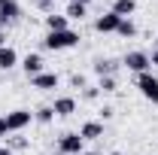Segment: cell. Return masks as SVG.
Returning a JSON list of instances; mask_svg holds the SVG:
<instances>
[{
  "label": "cell",
  "mask_w": 158,
  "mask_h": 155,
  "mask_svg": "<svg viewBox=\"0 0 158 155\" xmlns=\"http://www.w3.org/2000/svg\"><path fill=\"white\" fill-rule=\"evenodd\" d=\"M76 43H79V34H76V31H70V27H67V31H49L46 40H43V46H46V49H52V52L73 49Z\"/></svg>",
  "instance_id": "6da1fadb"
},
{
  "label": "cell",
  "mask_w": 158,
  "mask_h": 155,
  "mask_svg": "<svg viewBox=\"0 0 158 155\" xmlns=\"http://www.w3.org/2000/svg\"><path fill=\"white\" fill-rule=\"evenodd\" d=\"M137 88H140V94L146 97V100L158 103V76H152L149 70L146 73H137Z\"/></svg>",
  "instance_id": "7a4b0ae2"
},
{
  "label": "cell",
  "mask_w": 158,
  "mask_h": 155,
  "mask_svg": "<svg viewBox=\"0 0 158 155\" xmlns=\"http://www.w3.org/2000/svg\"><path fill=\"white\" fill-rule=\"evenodd\" d=\"M58 152H64V155H82L85 152V140L79 134H61V140H58Z\"/></svg>",
  "instance_id": "3957f363"
},
{
  "label": "cell",
  "mask_w": 158,
  "mask_h": 155,
  "mask_svg": "<svg viewBox=\"0 0 158 155\" xmlns=\"http://www.w3.org/2000/svg\"><path fill=\"white\" fill-rule=\"evenodd\" d=\"M31 119H34V113L31 110H12V113H6V131H12V134H19L21 128H27L31 125Z\"/></svg>",
  "instance_id": "277c9868"
},
{
  "label": "cell",
  "mask_w": 158,
  "mask_h": 155,
  "mask_svg": "<svg viewBox=\"0 0 158 155\" xmlns=\"http://www.w3.org/2000/svg\"><path fill=\"white\" fill-rule=\"evenodd\" d=\"M122 64H125V67H128L131 73H146V70L152 67V61H149V55H146V52H140V49H137V52H128Z\"/></svg>",
  "instance_id": "5b68a950"
},
{
  "label": "cell",
  "mask_w": 158,
  "mask_h": 155,
  "mask_svg": "<svg viewBox=\"0 0 158 155\" xmlns=\"http://www.w3.org/2000/svg\"><path fill=\"white\" fill-rule=\"evenodd\" d=\"M118 15L116 12H113V9H110V12H103V15H98V21H94V31H98V34H116L118 31Z\"/></svg>",
  "instance_id": "8992f818"
},
{
  "label": "cell",
  "mask_w": 158,
  "mask_h": 155,
  "mask_svg": "<svg viewBox=\"0 0 158 155\" xmlns=\"http://www.w3.org/2000/svg\"><path fill=\"white\" fill-rule=\"evenodd\" d=\"M31 82H34V88H40V91H52V88H58V73H37V76H31Z\"/></svg>",
  "instance_id": "52a82bcc"
},
{
  "label": "cell",
  "mask_w": 158,
  "mask_h": 155,
  "mask_svg": "<svg viewBox=\"0 0 158 155\" xmlns=\"http://www.w3.org/2000/svg\"><path fill=\"white\" fill-rule=\"evenodd\" d=\"M52 110H55V116H73L76 113V97H55Z\"/></svg>",
  "instance_id": "ba28073f"
},
{
  "label": "cell",
  "mask_w": 158,
  "mask_h": 155,
  "mask_svg": "<svg viewBox=\"0 0 158 155\" xmlns=\"http://www.w3.org/2000/svg\"><path fill=\"white\" fill-rule=\"evenodd\" d=\"M21 67H24L27 76H37V73H43V58H40L37 52H27L24 61H21Z\"/></svg>",
  "instance_id": "9c48e42d"
},
{
  "label": "cell",
  "mask_w": 158,
  "mask_h": 155,
  "mask_svg": "<svg viewBox=\"0 0 158 155\" xmlns=\"http://www.w3.org/2000/svg\"><path fill=\"white\" fill-rule=\"evenodd\" d=\"M79 137L82 140H100L103 137V122H85L79 128Z\"/></svg>",
  "instance_id": "30bf717a"
},
{
  "label": "cell",
  "mask_w": 158,
  "mask_h": 155,
  "mask_svg": "<svg viewBox=\"0 0 158 155\" xmlns=\"http://www.w3.org/2000/svg\"><path fill=\"white\" fill-rule=\"evenodd\" d=\"M15 64H19V52L12 46H3L0 49V70H12Z\"/></svg>",
  "instance_id": "8fae6325"
},
{
  "label": "cell",
  "mask_w": 158,
  "mask_h": 155,
  "mask_svg": "<svg viewBox=\"0 0 158 155\" xmlns=\"http://www.w3.org/2000/svg\"><path fill=\"white\" fill-rule=\"evenodd\" d=\"M134 9H137V0H113V12L118 19H128Z\"/></svg>",
  "instance_id": "7c38bea8"
},
{
  "label": "cell",
  "mask_w": 158,
  "mask_h": 155,
  "mask_svg": "<svg viewBox=\"0 0 158 155\" xmlns=\"http://www.w3.org/2000/svg\"><path fill=\"white\" fill-rule=\"evenodd\" d=\"M0 15L12 21V19H19V15H21V6L15 3V0H0Z\"/></svg>",
  "instance_id": "4fadbf2b"
},
{
  "label": "cell",
  "mask_w": 158,
  "mask_h": 155,
  "mask_svg": "<svg viewBox=\"0 0 158 155\" xmlns=\"http://www.w3.org/2000/svg\"><path fill=\"white\" fill-rule=\"evenodd\" d=\"M94 73H98V76H113V73H116V61L98 58V61H94Z\"/></svg>",
  "instance_id": "5bb4252c"
},
{
  "label": "cell",
  "mask_w": 158,
  "mask_h": 155,
  "mask_svg": "<svg viewBox=\"0 0 158 155\" xmlns=\"http://www.w3.org/2000/svg\"><path fill=\"white\" fill-rule=\"evenodd\" d=\"M67 15H46V27L49 31H67Z\"/></svg>",
  "instance_id": "9a60e30c"
},
{
  "label": "cell",
  "mask_w": 158,
  "mask_h": 155,
  "mask_svg": "<svg viewBox=\"0 0 158 155\" xmlns=\"http://www.w3.org/2000/svg\"><path fill=\"white\" fill-rule=\"evenodd\" d=\"M118 37H134V34H137V24H134V21L131 19H122L118 21V31H116Z\"/></svg>",
  "instance_id": "2e32d148"
},
{
  "label": "cell",
  "mask_w": 158,
  "mask_h": 155,
  "mask_svg": "<svg viewBox=\"0 0 158 155\" xmlns=\"http://www.w3.org/2000/svg\"><path fill=\"white\" fill-rule=\"evenodd\" d=\"M34 119H37L40 125H49V122L55 119V110H52V107H40L37 113H34Z\"/></svg>",
  "instance_id": "e0dca14e"
},
{
  "label": "cell",
  "mask_w": 158,
  "mask_h": 155,
  "mask_svg": "<svg viewBox=\"0 0 158 155\" xmlns=\"http://www.w3.org/2000/svg\"><path fill=\"white\" fill-rule=\"evenodd\" d=\"M85 9L88 6H82V3H67V12L64 15L67 19H85Z\"/></svg>",
  "instance_id": "ac0fdd59"
},
{
  "label": "cell",
  "mask_w": 158,
  "mask_h": 155,
  "mask_svg": "<svg viewBox=\"0 0 158 155\" xmlns=\"http://www.w3.org/2000/svg\"><path fill=\"white\" fill-rule=\"evenodd\" d=\"M98 91H116V76H100Z\"/></svg>",
  "instance_id": "d6986e66"
},
{
  "label": "cell",
  "mask_w": 158,
  "mask_h": 155,
  "mask_svg": "<svg viewBox=\"0 0 158 155\" xmlns=\"http://www.w3.org/2000/svg\"><path fill=\"white\" fill-rule=\"evenodd\" d=\"M6 146H9V149H24V146H27V140H24V137H12Z\"/></svg>",
  "instance_id": "ffe728a7"
},
{
  "label": "cell",
  "mask_w": 158,
  "mask_h": 155,
  "mask_svg": "<svg viewBox=\"0 0 158 155\" xmlns=\"http://www.w3.org/2000/svg\"><path fill=\"white\" fill-rule=\"evenodd\" d=\"M70 82H73V88H82V85H85V76H79V73H76Z\"/></svg>",
  "instance_id": "44dd1931"
},
{
  "label": "cell",
  "mask_w": 158,
  "mask_h": 155,
  "mask_svg": "<svg viewBox=\"0 0 158 155\" xmlns=\"http://www.w3.org/2000/svg\"><path fill=\"white\" fill-rule=\"evenodd\" d=\"M98 94H100L98 88H85V100H94V97H98Z\"/></svg>",
  "instance_id": "7402d4cb"
},
{
  "label": "cell",
  "mask_w": 158,
  "mask_h": 155,
  "mask_svg": "<svg viewBox=\"0 0 158 155\" xmlns=\"http://www.w3.org/2000/svg\"><path fill=\"white\" fill-rule=\"evenodd\" d=\"M149 61H152V64H155V67H158V49H155V52H152V55H149Z\"/></svg>",
  "instance_id": "603a6c76"
},
{
  "label": "cell",
  "mask_w": 158,
  "mask_h": 155,
  "mask_svg": "<svg viewBox=\"0 0 158 155\" xmlns=\"http://www.w3.org/2000/svg\"><path fill=\"white\" fill-rule=\"evenodd\" d=\"M0 155H12V149L9 146H0Z\"/></svg>",
  "instance_id": "cb8c5ba5"
},
{
  "label": "cell",
  "mask_w": 158,
  "mask_h": 155,
  "mask_svg": "<svg viewBox=\"0 0 158 155\" xmlns=\"http://www.w3.org/2000/svg\"><path fill=\"white\" fill-rule=\"evenodd\" d=\"M6 134V122H3V119H0V137Z\"/></svg>",
  "instance_id": "d4e9b609"
},
{
  "label": "cell",
  "mask_w": 158,
  "mask_h": 155,
  "mask_svg": "<svg viewBox=\"0 0 158 155\" xmlns=\"http://www.w3.org/2000/svg\"><path fill=\"white\" fill-rule=\"evenodd\" d=\"M3 46H6V34L0 31V49H3Z\"/></svg>",
  "instance_id": "484cf974"
},
{
  "label": "cell",
  "mask_w": 158,
  "mask_h": 155,
  "mask_svg": "<svg viewBox=\"0 0 158 155\" xmlns=\"http://www.w3.org/2000/svg\"><path fill=\"white\" fill-rule=\"evenodd\" d=\"M6 24H9V19H3V15H0V31H3V27H6Z\"/></svg>",
  "instance_id": "4316f807"
},
{
  "label": "cell",
  "mask_w": 158,
  "mask_h": 155,
  "mask_svg": "<svg viewBox=\"0 0 158 155\" xmlns=\"http://www.w3.org/2000/svg\"><path fill=\"white\" fill-rule=\"evenodd\" d=\"M70 3H82V6H88V3H91V0H70Z\"/></svg>",
  "instance_id": "83f0119b"
},
{
  "label": "cell",
  "mask_w": 158,
  "mask_h": 155,
  "mask_svg": "<svg viewBox=\"0 0 158 155\" xmlns=\"http://www.w3.org/2000/svg\"><path fill=\"white\" fill-rule=\"evenodd\" d=\"M49 3H55V0H40V6H49Z\"/></svg>",
  "instance_id": "f1b7e54d"
},
{
  "label": "cell",
  "mask_w": 158,
  "mask_h": 155,
  "mask_svg": "<svg viewBox=\"0 0 158 155\" xmlns=\"http://www.w3.org/2000/svg\"><path fill=\"white\" fill-rule=\"evenodd\" d=\"M82 155H100V152H82Z\"/></svg>",
  "instance_id": "f546056e"
},
{
  "label": "cell",
  "mask_w": 158,
  "mask_h": 155,
  "mask_svg": "<svg viewBox=\"0 0 158 155\" xmlns=\"http://www.w3.org/2000/svg\"><path fill=\"white\" fill-rule=\"evenodd\" d=\"M110 155H125V152H110Z\"/></svg>",
  "instance_id": "4dcf8cb0"
},
{
  "label": "cell",
  "mask_w": 158,
  "mask_h": 155,
  "mask_svg": "<svg viewBox=\"0 0 158 155\" xmlns=\"http://www.w3.org/2000/svg\"><path fill=\"white\" fill-rule=\"evenodd\" d=\"M52 155H64V152H52Z\"/></svg>",
  "instance_id": "1f68e13d"
}]
</instances>
